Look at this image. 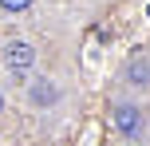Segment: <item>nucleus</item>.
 I'll return each instance as SVG.
<instances>
[{
	"instance_id": "f257e3e1",
	"label": "nucleus",
	"mask_w": 150,
	"mask_h": 146,
	"mask_svg": "<svg viewBox=\"0 0 150 146\" xmlns=\"http://www.w3.org/2000/svg\"><path fill=\"white\" fill-rule=\"evenodd\" d=\"M115 126H119L122 134H130V138H134V134L142 130V118H138L134 107H119V111H115Z\"/></svg>"
},
{
	"instance_id": "f03ea898",
	"label": "nucleus",
	"mask_w": 150,
	"mask_h": 146,
	"mask_svg": "<svg viewBox=\"0 0 150 146\" xmlns=\"http://www.w3.org/2000/svg\"><path fill=\"white\" fill-rule=\"evenodd\" d=\"M32 55H36V51H32V47L24 44V39H16V44H8V63H12L16 71H24V67H28V63H32Z\"/></svg>"
},
{
	"instance_id": "7ed1b4c3",
	"label": "nucleus",
	"mask_w": 150,
	"mask_h": 146,
	"mask_svg": "<svg viewBox=\"0 0 150 146\" xmlns=\"http://www.w3.org/2000/svg\"><path fill=\"white\" fill-rule=\"evenodd\" d=\"M146 75H150V63H130V83H146Z\"/></svg>"
},
{
	"instance_id": "20e7f679",
	"label": "nucleus",
	"mask_w": 150,
	"mask_h": 146,
	"mask_svg": "<svg viewBox=\"0 0 150 146\" xmlns=\"http://www.w3.org/2000/svg\"><path fill=\"white\" fill-rule=\"evenodd\" d=\"M52 99H55V91H52L47 83H40V87H36V103H52Z\"/></svg>"
},
{
	"instance_id": "39448f33",
	"label": "nucleus",
	"mask_w": 150,
	"mask_h": 146,
	"mask_svg": "<svg viewBox=\"0 0 150 146\" xmlns=\"http://www.w3.org/2000/svg\"><path fill=\"white\" fill-rule=\"evenodd\" d=\"M0 4H4V12H24L32 0H0Z\"/></svg>"
}]
</instances>
